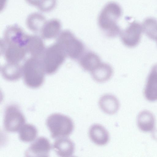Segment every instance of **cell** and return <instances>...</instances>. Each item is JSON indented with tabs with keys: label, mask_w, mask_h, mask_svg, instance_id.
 I'll return each mask as SVG.
<instances>
[{
	"label": "cell",
	"mask_w": 157,
	"mask_h": 157,
	"mask_svg": "<svg viewBox=\"0 0 157 157\" xmlns=\"http://www.w3.org/2000/svg\"><path fill=\"white\" fill-rule=\"evenodd\" d=\"M143 31L150 39L157 40V20L149 17L145 19L142 25Z\"/></svg>",
	"instance_id": "cell-22"
},
{
	"label": "cell",
	"mask_w": 157,
	"mask_h": 157,
	"mask_svg": "<svg viewBox=\"0 0 157 157\" xmlns=\"http://www.w3.org/2000/svg\"><path fill=\"white\" fill-rule=\"evenodd\" d=\"M142 31V26L140 24L135 21L132 22L120 32L122 43L128 47H135L140 41Z\"/></svg>",
	"instance_id": "cell-8"
},
{
	"label": "cell",
	"mask_w": 157,
	"mask_h": 157,
	"mask_svg": "<svg viewBox=\"0 0 157 157\" xmlns=\"http://www.w3.org/2000/svg\"><path fill=\"white\" fill-rule=\"evenodd\" d=\"M46 124L52 138L68 136L74 128L73 122L70 117L58 113L50 115L47 119Z\"/></svg>",
	"instance_id": "cell-3"
},
{
	"label": "cell",
	"mask_w": 157,
	"mask_h": 157,
	"mask_svg": "<svg viewBox=\"0 0 157 157\" xmlns=\"http://www.w3.org/2000/svg\"><path fill=\"white\" fill-rule=\"evenodd\" d=\"M145 92L148 95H157V64L152 67L148 75Z\"/></svg>",
	"instance_id": "cell-20"
},
{
	"label": "cell",
	"mask_w": 157,
	"mask_h": 157,
	"mask_svg": "<svg viewBox=\"0 0 157 157\" xmlns=\"http://www.w3.org/2000/svg\"><path fill=\"white\" fill-rule=\"evenodd\" d=\"M99 105L105 113L110 115L116 113L119 107V103L117 99L111 94L103 95L100 98Z\"/></svg>",
	"instance_id": "cell-15"
},
{
	"label": "cell",
	"mask_w": 157,
	"mask_h": 157,
	"mask_svg": "<svg viewBox=\"0 0 157 157\" xmlns=\"http://www.w3.org/2000/svg\"><path fill=\"white\" fill-rule=\"evenodd\" d=\"M113 69L109 64L101 63L91 72L92 77L96 81L103 82L107 81L111 77Z\"/></svg>",
	"instance_id": "cell-17"
},
{
	"label": "cell",
	"mask_w": 157,
	"mask_h": 157,
	"mask_svg": "<svg viewBox=\"0 0 157 157\" xmlns=\"http://www.w3.org/2000/svg\"><path fill=\"white\" fill-rule=\"evenodd\" d=\"M26 48L32 57L40 59L45 49L42 39L36 35H29Z\"/></svg>",
	"instance_id": "cell-13"
},
{
	"label": "cell",
	"mask_w": 157,
	"mask_h": 157,
	"mask_svg": "<svg viewBox=\"0 0 157 157\" xmlns=\"http://www.w3.org/2000/svg\"><path fill=\"white\" fill-rule=\"evenodd\" d=\"M20 130L19 138L23 142H32L35 139L37 136V131L36 128L31 124H24Z\"/></svg>",
	"instance_id": "cell-21"
},
{
	"label": "cell",
	"mask_w": 157,
	"mask_h": 157,
	"mask_svg": "<svg viewBox=\"0 0 157 157\" xmlns=\"http://www.w3.org/2000/svg\"><path fill=\"white\" fill-rule=\"evenodd\" d=\"M79 59L80 64L82 68L90 72L101 63L99 56L90 51L84 53Z\"/></svg>",
	"instance_id": "cell-18"
},
{
	"label": "cell",
	"mask_w": 157,
	"mask_h": 157,
	"mask_svg": "<svg viewBox=\"0 0 157 157\" xmlns=\"http://www.w3.org/2000/svg\"><path fill=\"white\" fill-rule=\"evenodd\" d=\"M1 72L5 79L11 81H17L22 75V66L19 63L7 62L1 67Z\"/></svg>",
	"instance_id": "cell-14"
},
{
	"label": "cell",
	"mask_w": 157,
	"mask_h": 157,
	"mask_svg": "<svg viewBox=\"0 0 157 157\" xmlns=\"http://www.w3.org/2000/svg\"><path fill=\"white\" fill-rule=\"evenodd\" d=\"M51 148L48 140L44 137H40L31 144L26 151V156L48 157Z\"/></svg>",
	"instance_id": "cell-10"
},
{
	"label": "cell",
	"mask_w": 157,
	"mask_h": 157,
	"mask_svg": "<svg viewBox=\"0 0 157 157\" xmlns=\"http://www.w3.org/2000/svg\"><path fill=\"white\" fill-rule=\"evenodd\" d=\"M61 28L60 21L56 19H52L46 21L40 33L43 38L51 39L59 35Z\"/></svg>",
	"instance_id": "cell-16"
},
{
	"label": "cell",
	"mask_w": 157,
	"mask_h": 157,
	"mask_svg": "<svg viewBox=\"0 0 157 157\" xmlns=\"http://www.w3.org/2000/svg\"><path fill=\"white\" fill-rule=\"evenodd\" d=\"M89 135L92 141L98 145H104L107 143L109 140L108 132L100 124H95L91 126L89 130Z\"/></svg>",
	"instance_id": "cell-12"
},
{
	"label": "cell",
	"mask_w": 157,
	"mask_h": 157,
	"mask_svg": "<svg viewBox=\"0 0 157 157\" xmlns=\"http://www.w3.org/2000/svg\"><path fill=\"white\" fill-rule=\"evenodd\" d=\"M67 55L61 46L56 42L47 47L41 58L45 73H54L65 60Z\"/></svg>",
	"instance_id": "cell-4"
},
{
	"label": "cell",
	"mask_w": 157,
	"mask_h": 157,
	"mask_svg": "<svg viewBox=\"0 0 157 157\" xmlns=\"http://www.w3.org/2000/svg\"><path fill=\"white\" fill-rule=\"evenodd\" d=\"M53 148L56 154L62 157L71 156L75 149L73 141L65 137L59 138L54 142Z\"/></svg>",
	"instance_id": "cell-11"
},
{
	"label": "cell",
	"mask_w": 157,
	"mask_h": 157,
	"mask_svg": "<svg viewBox=\"0 0 157 157\" xmlns=\"http://www.w3.org/2000/svg\"><path fill=\"white\" fill-rule=\"evenodd\" d=\"M122 13L120 6L114 2L108 3L101 10L98 17V25L107 36L113 38L120 34L121 31L117 21Z\"/></svg>",
	"instance_id": "cell-1"
},
{
	"label": "cell",
	"mask_w": 157,
	"mask_h": 157,
	"mask_svg": "<svg viewBox=\"0 0 157 157\" xmlns=\"http://www.w3.org/2000/svg\"><path fill=\"white\" fill-rule=\"evenodd\" d=\"M29 36L19 26L13 25L6 27L4 33L3 39L1 40L7 44L17 45L26 48Z\"/></svg>",
	"instance_id": "cell-7"
},
{
	"label": "cell",
	"mask_w": 157,
	"mask_h": 157,
	"mask_svg": "<svg viewBox=\"0 0 157 157\" xmlns=\"http://www.w3.org/2000/svg\"><path fill=\"white\" fill-rule=\"evenodd\" d=\"M25 121V117L17 106L10 105L6 107L4 119V126L6 131H18Z\"/></svg>",
	"instance_id": "cell-6"
},
{
	"label": "cell",
	"mask_w": 157,
	"mask_h": 157,
	"mask_svg": "<svg viewBox=\"0 0 157 157\" xmlns=\"http://www.w3.org/2000/svg\"><path fill=\"white\" fill-rule=\"evenodd\" d=\"M29 4L37 7L41 11L48 12L55 7L56 0H25Z\"/></svg>",
	"instance_id": "cell-23"
},
{
	"label": "cell",
	"mask_w": 157,
	"mask_h": 157,
	"mask_svg": "<svg viewBox=\"0 0 157 157\" xmlns=\"http://www.w3.org/2000/svg\"><path fill=\"white\" fill-rule=\"evenodd\" d=\"M45 73L41 59L31 57L28 59L22 66V75L25 84L35 89L43 84Z\"/></svg>",
	"instance_id": "cell-2"
},
{
	"label": "cell",
	"mask_w": 157,
	"mask_h": 157,
	"mask_svg": "<svg viewBox=\"0 0 157 157\" xmlns=\"http://www.w3.org/2000/svg\"><path fill=\"white\" fill-rule=\"evenodd\" d=\"M57 42L62 47L67 56L74 60L79 59L85 53L83 43L69 30H64L58 36Z\"/></svg>",
	"instance_id": "cell-5"
},
{
	"label": "cell",
	"mask_w": 157,
	"mask_h": 157,
	"mask_svg": "<svg viewBox=\"0 0 157 157\" xmlns=\"http://www.w3.org/2000/svg\"><path fill=\"white\" fill-rule=\"evenodd\" d=\"M1 53L7 62L19 63L23 60L27 52L25 47L6 44L1 41Z\"/></svg>",
	"instance_id": "cell-9"
},
{
	"label": "cell",
	"mask_w": 157,
	"mask_h": 157,
	"mask_svg": "<svg viewBox=\"0 0 157 157\" xmlns=\"http://www.w3.org/2000/svg\"><path fill=\"white\" fill-rule=\"evenodd\" d=\"M46 21L45 17L41 14L34 13L28 17L26 24L27 27L31 31L40 33Z\"/></svg>",
	"instance_id": "cell-19"
}]
</instances>
